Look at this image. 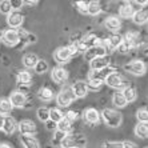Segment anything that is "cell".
Instances as JSON below:
<instances>
[{"instance_id": "obj_46", "label": "cell", "mask_w": 148, "mask_h": 148, "mask_svg": "<svg viewBox=\"0 0 148 148\" xmlns=\"http://www.w3.org/2000/svg\"><path fill=\"white\" fill-rule=\"evenodd\" d=\"M3 124H4V116H1V115H0V130L3 128Z\"/></svg>"}, {"instance_id": "obj_33", "label": "cell", "mask_w": 148, "mask_h": 148, "mask_svg": "<svg viewBox=\"0 0 148 148\" xmlns=\"http://www.w3.org/2000/svg\"><path fill=\"white\" fill-rule=\"evenodd\" d=\"M36 115H38L39 120L40 121H48L49 120V108L47 107H40L38 111H36Z\"/></svg>"}, {"instance_id": "obj_30", "label": "cell", "mask_w": 148, "mask_h": 148, "mask_svg": "<svg viewBox=\"0 0 148 148\" xmlns=\"http://www.w3.org/2000/svg\"><path fill=\"white\" fill-rule=\"evenodd\" d=\"M112 103H114V106L117 108H123L127 106V101H125L124 96L121 95V92L114 93V96H112Z\"/></svg>"}, {"instance_id": "obj_34", "label": "cell", "mask_w": 148, "mask_h": 148, "mask_svg": "<svg viewBox=\"0 0 148 148\" xmlns=\"http://www.w3.org/2000/svg\"><path fill=\"white\" fill-rule=\"evenodd\" d=\"M103 80H99V79H88V82H87V88H88V91H96L99 90L100 87L103 86Z\"/></svg>"}, {"instance_id": "obj_6", "label": "cell", "mask_w": 148, "mask_h": 148, "mask_svg": "<svg viewBox=\"0 0 148 148\" xmlns=\"http://www.w3.org/2000/svg\"><path fill=\"white\" fill-rule=\"evenodd\" d=\"M1 40L4 41V44L8 45V47H16L20 41V36H19V32L16 29H7V31L3 32V38Z\"/></svg>"}, {"instance_id": "obj_41", "label": "cell", "mask_w": 148, "mask_h": 148, "mask_svg": "<svg viewBox=\"0 0 148 148\" xmlns=\"http://www.w3.org/2000/svg\"><path fill=\"white\" fill-rule=\"evenodd\" d=\"M11 5H12V11H19L23 7V0H12Z\"/></svg>"}, {"instance_id": "obj_12", "label": "cell", "mask_w": 148, "mask_h": 148, "mask_svg": "<svg viewBox=\"0 0 148 148\" xmlns=\"http://www.w3.org/2000/svg\"><path fill=\"white\" fill-rule=\"evenodd\" d=\"M51 76H52V80L55 83L62 84V83L67 82V79H68V71L64 69L63 67H56V68L52 69Z\"/></svg>"}, {"instance_id": "obj_47", "label": "cell", "mask_w": 148, "mask_h": 148, "mask_svg": "<svg viewBox=\"0 0 148 148\" xmlns=\"http://www.w3.org/2000/svg\"><path fill=\"white\" fill-rule=\"evenodd\" d=\"M0 38H3V31L0 29Z\"/></svg>"}, {"instance_id": "obj_39", "label": "cell", "mask_w": 148, "mask_h": 148, "mask_svg": "<svg viewBox=\"0 0 148 148\" xmlns=\"http://www.w3.org/2000/svg\"><path fill=\"white\" fill-rule=\"evenodd\" d=\"M64 117H66L67 120H69L71 123L75 120H77V117H79V112L77 111H68L66 115H64Z\"/></svg>"}, {"instance_id": "obj_31", "label": "cell", "mask_w": 148, "mask_h": 148, "mask_svg": "<svg viewBox=\"0 0 148 148\" xmlns=\"http://www.w3.org/2000/svg\"><path fill=\"white\" fill-rule=\"evenodd\" d=\"M63 117H64V114H63L59 108H51V110H49V120L51 121L58 124Z\"/></svg>"}, {"instance_id": "obj_40", "label": "cell", "mask_w": 148, "mask_h": 148, "mask_svg": "<svg viewBox=\"0 0 148 148\" xmlns=\"http://www.w3.org/2000/svg\"><path fill=\"white\" fill-rule=\"evenodd\" d=\"M103 148H123L121 141H106L103 144Z\"/></svg>"}, {"instance_id": "obj_8", "label": "cell", "mask_w": 148, "mask_h": 148, "mask_svg": "<svg viewBox=\"0 0 148 148\" xmlns=\"http://www.w3.org/2000/svg\"><path fill=\"white\" fill-rule=\"evenodd\" d=\"M17 128L20 131V135H29V136H34L36 134V124L32 120H21L20 123L17 124Z\"/></svg>"}, {"instance_id": "obj_23", "label": "cell", "mask_w": 148, "mask_h": 148, "mask_svg": "<svg viewBox=\"0 0 148 148\" xmlns=\"http://www.w3.org/2000/svg\"><path fill=\"white\" fill-rule=\"evenodd\" d=\"M38 62H39V58L35 53H25L23 56V64H24L25 68H35Z\"/></svg>"}, {"instance_id": "obj_43", "label": "cell", "mask_w": 148, "mask_h": 148, "mask_svg": "<svg viewBox=\"0 0 148 148\" xmlns=\"http://www.w3.org/2000/svg\"><path fill=\"white\" fill-rule=\"evenodd\" d=\"M123 148H138V145L132 141H123Z\"/></svg>"}, {"instance_id": "obj_18", "label": "cell", "mask_w": 148, "mask_h": 148, "mask_svg": "<svg viewBox=\"0 0 148 148\" xmlns=\"http://www.w3.org/2000/svg\"><path fill=\"white\" fill-rule=\"evenodd\" d=\"M82 40H83V43H84V45L87 47V49L101 44V40H100V39L96 36V34H88V35H86Z\"/></svg>"}, {"instance_id": "obj_17", "label": "cell", "mask_w": 148, "mask_h": 148, "mask_svg": "<svg viewBox=\"0 0 148 148\" xmlns=\"http://www.w3.org/2000/svg\"><path fill=\"white\" fill-rule=\"evenodd\" d=\"M134 14H135V10L130 1L124 3L123 5H120V8H119V16L123 17V19H132Z\"/></svg>"}, {"instance_id": "obj_15", "label": "cell", "mask_w": 148, "mask_h": 148, "mask_svg": "<svg viewBox=\"0 0 148 148\" xmlns=\"http://www.w3.org/2000/svg\"><path fill=\"white\" fill-rule=\"evenodd\" d=\"M12 104V107H23L27 101V97H25L24 93L19 92V91H15V92L11 93L10 99H8Z\"/></svg>"}, {"instance_id": "obj_29", "label": "cell", "mask_w": 148, "mask_h": 148, "mask_svg": "<svg viewBox=\"0 0 148 148\" xmlns=\"http://www.w3.org/2000/svg\"><path fill=\"white\" fill-rule=\"evenodd\" d=\"M135 135L140 139L148 138V123H139L135 127Z\"/></svg>"}, {"instance_id": "obj_20", "label": "cell", "mask_w": 148, "mask_h": 148, "mask_svg": "<svg viewBox=\"0 0 148 148\" xmlns=\"http://www.w3.org/2000/svg\"><path fill=\"white\" fill-rule=\"evenodd\" d=\"M104 25L107 27V29H110V31H117V29H120L121 27V23H120V19L117 16H110L106 19V21H104Z\"/></svg>"}, {"instance_id": "obj_38", "label": "cell", "mask_w": 148, "mask_h": 148, "mask_svg": "<svg viewBox=\"0 0 148 148\" xmlns=\"http://www.w3.org/2000/svg\"><path fill=\"white\" fill-rule=\"evenodd\" d=\"M67 136V134H64V132H60V131H58L56 130V132H55V136H53V144H59L60 145V143H62V140L64 138Z\"/></svg>"}, {"instance_id": "obj_2", "label": "cell", "mask_w": 148, "mask_h": 148, "mask_svg": "<svg viewBox=\"0 0 148 148\" xmlns=\"http://www.w3.org/2000/svg\"><path fill=\"white\" fill-rule=\"evenodd\" d=\"M100 116L103 117L106 125H108V127H111V128L120 127L121 120H123L120 112H117L116 110H112V108H106V110H103V112L100 114Z\"/></svg>"}, {"instance_id": "obj_22", "label": "cell", "mask_w": 148, "mask_h": 148, "mask_svg": "<svg viewBox=\"0 0 148 148\" xmlns=\"http://www.w3.org/2000/svg\"><path fill=\"white\" fill-rule=\"evenodd\" d=\"M132 20L134 23L136 24H144L148 21V10H140V11H136L132 16Z\"/></svg>"}, {"instance_id": "obj_19", "label": "cell", "mask_w": 148, "mask_h": 148, "mask_svg": "<svg viewBox=\"0 0 148 148\" xmlns=\"http://www.w3.org/2000/svg\"><path fill=\"white\" fill-rule=\"evenodd\" d=\"M21 144L24 145V148H40V144L36 138L29 136V135H21L20 136Z\"/></svg>"}, {"instance_id": "obj_13", "label": "cell", "mask_w": 148, "mask_h": 148, "mask_svg": "<svg viewBox=\"0 0 148 148\" xmlns=\"http://www.w3.org/2000/svg\"><path fill=\"white\" fill-rule=\"evenodd\" d=\"M71 87H72L73 95H75L76 99H80V97L87 96V93H88L87 83H86V82H83V80H79V82L73 83V84H72Z\"/></svg>"}, {"instance_id": "obj_48", "label": "cell", "mask_w": 148, "mask_h": 148, "mask_svg": "<svg viewBox=\"0 0 148 148\" xmlns=\"http://www.w3.org/2000/svg\"><path fill=\"white\" fill-rule=\"evenodd\" d=\"M145 53H147V55H148V49H147V51H145Z\"/></svg>"}, {"instance_id": "obj_16", "label": "cell", "mask_w": 148, "mask_h": 148, "mask_svg": "<svg viewBox=\"0 0 148 148\" xmlns=\"http://www.w3.org/2000/svg\"><path fill=\"white\" fill-rule=\"evenodd\" d=\"M16 128H17V123L15 121L14 117H11V116H5L4 117V124H3V130L4 132L7 135H11V134H14L15 131H16Z\"/></svg>"}, {"instance_id": "obj_14", "label": "cell", "mask_w": 148, "mask_h": 148, "mask_svg": "<svg viewBox=\"0 0 148 148\" xmlns=\"http://www.w3.org/2000/svg\"><path fill=\"white\" fill-rule=\"evenodd\" d=\"M139 40H140V36H139L138 32H135V31H128L127 34L123 36V43L124 44H127V45H130L131 48L138 47Z\"/></svg>"}, {"instance_id": "obj_45", "label": "cell", "mask_w": 148, "mask_h": 148, "mask_svg": "<svg viewBox=\"0 0 148 148\" xmlns=\"http://www.w3.org/2000/svg\"><path fill=\"white\" fill-rule=\"evenodd\" d=\"M0 148H12L10 144H7V143H0Z\"/></svg>"}, {"instance_id": "obj_5", "label": "cell", "mask_w": 148, "mask_h": 148, "mask_svg": "<svg viewBox=\"0 0 148 148\" xmlns=\"http://www.w3.org/2000/svg\"><path fill=\"white\" fill-rule=\"evenodd\" d=\"M124 71H127L132 75L141 76L147 71V64L143 60H132V62H130L128 64L124 66Z\"/></svg>"}, {"instance_id": "obj_4", "label": "cell", "mask_w": 148, "mask_h": 148, "mask_svg": "<svg viewBox=\"0 0 148 148\" xmlns=\"http://www.w3.org/2000/svg\"><path fill=\"white\" fill-rule=\"evenodd\" d=\"M104 83H107V86H110L111 88H116V90H123L127 87V82L120 73L112 72L104 79Z\"/></svg>"}, {"instance_id": "obj_42", "label": "cell", "mask_w": 148, "mask_h": 148, "mask_svg": "<svg viewBox=\"0 0 148 148\" xmlns=\"http://www.w3.org/2000/svg\"><path fill=\"white\" fill-rule=\"evenodd\" d=\"M45 124H47V130H49V131H52V130H56V127H58V124L53 123V121H51V120L45 121Z\"/></svg>"}, {"instance_id": "obj_1", "label": "cell", "mask_w": 148, "mask_h": 148, "mask_svg": "<svg viewBox=\"0 0 148 148\" xmlns=\"http://www.w3.org/2000/svg\"><path fill=\"white\" fill-rule=\"evenodd\" d=\"M77 52L79 51L76 48V44L72 43V44L67 45V47H60V48H58L55 51V53H53V58H55V60L59 64H64V63H68Z\"/></svg>"}, {"instance_id": "obj_32", "label": "cell", "mask_w": 148, "mask_h": 148, "mask_svg": "<svg viewBox=\"0 0 148 148\" xmlns=\"http://www.w3.org/2000/svg\"><path fill=\"white\" fill-rule=\"evenodd\" d=\"M34 69L36 73L41 75V73H44L48 71V63L45 62V60H43V59H39V62L36 63V66H35Z\"/></svg>"}, {"instance_id": "obj_7", "label": "cell", "mask_w": 148, "mask_h": 148, "mask_svg": "<svg viewBox=\"0 0 148 148\" xmlns=\"http://www.w3.org/2000/svg\"><path fill=\"white\" fill-rule=\"evenodd\" d=\"M101 56H107V49H106V47L103 45V43L96 45V47L88 48L86 51V53H84V58H86L88 62H91V60H93V59H96V58H101Z\"/></svg>"}, {"instance_id": "obj_44", "label": "cell", "mask_w": 148, "mask_h": 148, "mask_svg": "<svg viewBox=\"0 0 148 148\" xmlns=\"http://www.w3.org/2000/svg\"><path fill=\"white\" fill-rule=\"evenodd\" d=\"M39 1L38 0H24L23 1V4H27V5H36Z\"/></svg>"}, {"instance_id": "obj_10", "label": "cell", "mask_w": 148, "mask_h": 148, "mask_svg": "<svg viewBox=\"0 0 148 148\" xmlns=\"http://www.w3.org/2000/svg\"><path fill=\"white\" fill-rule=\"evenodd\" d=\"M110 56H101V58H96L91 60L90 66L92 71H101V69L110 67Z\"/></svg>"}, {"instance_id": "obj_28", "label": "cell", "mask_w": 148, "mask_h": 148, "mask_svg": "<svg viewBox=\"0 0 148 148\" xmlns=\"http://www.w3.org/2000/svg\"><path fill=\"white\" fill-rule=\"evenodd\" d=\"M12 104L8 99H0V115L1 116H8L11 114V111H12Z\"/></svg>"}, {"instance_id": "obj_9", "label": "cell", "mask_w": 148, "mask_h": 148, "mask_svg": "<svg viewBox=\"0 0 148 148\" xmlns=\"http://www.w3.org/2000/svg\"><path fill=\"white\" fill-rule=\"evenodd\" d=\"M23 21H24V16H23L19 11H12V12L7 16V23L11 27V29H15V28L21 27Z\"/></svg>"}, {"instance_id": "obj_35", "label": "cell", "mask_w": 148, "mask_h": 148, "mask_svg": "<svg viewBox=\"0 0 148 148\" xmlns=\"http://www.w3.org/2000/svg\"><path fill=\"white\" fill-rule=\"evenodd\" d=\"M0 12L4 15H7V16L12 12V5H11L10 0H1V1H0Z\"/></svg>"}, {"instance_id": "obj_3", "label": "cell", "mask_w": 148, "mask_h": 148, "mask_svg": "<svg viewBox=\"0 0 148 148\" xmlns=\"http://www.w3.org/2000/svg\"><path fill=\"white\" fill-rule=\"evenodd\" d=\"M75 99L76 97H75V95H73L72 87L67 86L58 93V96H56V103L59 104V107L67 108V107H69V106L72 104V101Z\"/></svg>"}, {"instance_id": "obj_21", "label": "cell", "mask_w": 148, "mask_h": 148, "mask_svg": "<svg viewBox=\"0 0 148 148\" xmlns=\"http://www.w3.org/2000/svg\"><path fill=\"white\" fill-rule=\"evenodd\" d=\"M121 95L124 96V99H125L127 103H132V101H135L136 97H138V92H136V90L131 86H127L125 88H123V90H121Z\"/></svg>"}, {"instance_id": "obj_36", "label": "cell", "mask_w": 148, "mask_h": 148, "mask_svg": "<svg viewBox=\"0 0 148 148\" xmlns=\"http://www.w3.org/2000/svg\"><path fill=\"white\" fill-rule=\"evenodd\" d=\"M136 117L140 123H148V110L147 108H141L136 112Z\"/></svg>"}, {"instance_id": "obj_49", "label": "cell", "mask_w": 148, "mask_h": 148, "mask_svg": "<svg viewBox=\"0 0 148 148\" xmlns=\"http://www.w3.org/2000/svg\"><path fill=\"white\" fill-rule=\"evenodd\" d=\"M144 148H148V145H147V147H144Z\"/></svg>"}, {"instance_id": "obj_37", "label": "cell", "mask_w": 148, "mask_h": 148, "mask_svg": "<svg viewBox=\"0 0 148 148\" xmlns=\"http://www.w3.org/2000/svg\"><path fill=\"white\" fill-rule=\"evenodd\" d=\"M76 7L80 14H88V1H76Z\"/></svg>"}, {"instance_id": "obj_11", "label": "cell", "mask_w": 148, "mask_h": 148, "mask_svg": "<svg viewBox=\"0 0 148 148\" xmlns=\"http://www.w3.org/2000/svg\"><path fill=\"white\" fill-rule=\"evenodd\" d=\"M83 117H84V121H86V123L93 125V124H97L100 121V112L96 108H87V110L84 111Z\"/></svg>"}, {"instance_id": "obj_27", "label": "cell", "mask_w": 148, "mask_h": 148, "mask_svg": "<svg viewBox=\"0 0 148 148\" xmlns=\"http://www.w3.org/2000/svg\"><path fill=\"white\" fill-rule=\"evenodd\" d=\"M101 11H103V8H101V3H100V1H96V0L88 1V15L96 16Z\"/></svg>"}, {"instance_id": "obj_26", "label": "cell", "mask_w": 148, "mask_h": 148, "mask_svg": "<svg viewBox=\"0 0 148 148\" xmlns=\"http://www.w3.org/2000/svg\"><path fill=\"white\" fill-rule=\"evenodd\" d=\"M38 96H39V99L43 100V101H51V100L53 99V91H52L51 88H48V87H43V88L39 90Z\"/></svg>"}, {"instance_id": "obj_25", "label": "cell", "mask_w": 148, "mask_h": 148, "mask_svg": "<svg viewBox=\"0 0 148 148\" xmlns=\"http://www.w3.org/2000/svg\"><path fill=\"white\" fill-rule=\"evenodd\" d=\"M72 123L69 120H67L66 117H63L62 120L58 123V127H56V130L60 132H64V134L69 135V132H72Z\"/></svg>"}, {"instance_id": "obj_24", "label": "cell", "mask_w": 148, "mask_h": 148, "mask_svg": "<svg viewBox=\"0 0 148 148\" xmlns=\"http://www.w3.org/2000/svg\"><path fill=\"white\" fill-rule=\"evenodd\" d=\"M16 79H17V83H19V84H25V86H29V83H31V80H32V76H31V73L28 72V71L21 69V71H19V72H17Z\"/></svg>"}]
</instances>
